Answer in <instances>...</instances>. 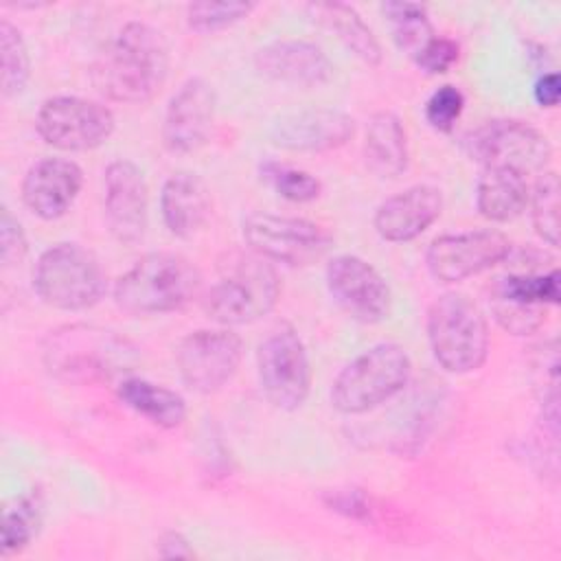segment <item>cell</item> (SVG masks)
Here are the masks:
<instances>
[{
    "label": "cell",
    "instance_id": "6da1fadb",
    "mask_svg": "<svg viewBox=\"0 0 561 561\" xmlns=\"http://www.w3.org/2000/svg\"><path fill=\"white\" fill-rule=\"evenodd\" d=\"M169 75V44L147 22H127L94 64V83L112 101L147 103Z\"/></svg>",
    "mask_w": 561,
    "mask_h": 561
},
{
    "label": "cell",
    "instance_id": "7a4b0ae2",
    "mask_svg": "<svg viewBox=\"0 0 561 561\" xmlns=\"http://www.w3.org/2000/svg\"><path fill=\"white\" fill-rule=\"evenodd\" d=\"M199 289L202 274L186 256L149 252L116 280L114 300L131 316H156L186 307Z\"/></svg>",
    "mask_w": 561,
    "mask_h": 561
},
{
    "label": "cell",
    "instance_id": "3957f363",
    "mask_svg": "<svg viewBox=\"0 0 561 561\" xmlns=\"http://www.w3.org/2000/svg\"><path fill=\"white\" fill-rule=\"evenodd\" d=\"M280 296V280L272 263L256 252H230L219 261L204 309L226 327L250 324L270 313Z\"/></svg>",
    "mask_w": 561,
    "mask_h": 561
},
{
    "label": "cell",
    "instance_id": "277c9868",
    "mask_svg": "<svg viewBox=\"0 0 561 561\" xmlns=\"http://www.w3.org/2000/svg\"><path fill=\"white\" fill-rule=\"evenodd\" d=\"M136 348L118 333L94 324H68L44 342L46 368L68 381H101L129 370Z\"/></svg>",
    "mask_w": 561,
    "mask_h": 561
},
{
    "label": "cell",
    "instance_id": "5b68a950",
    "mask_svg": "<svg viewBox=\"0 0 561 561\" xmlns=\"http://www.w3.org/2000/svg\"><path fill=\"white\" fill-rule=\"evenodd\" d=\"M427 340L434 359L449 373L478 370L489 355V324L465 294L447 291L427 311Z\"/></svg>",
    "mask_w": 561,
    "mask_h": 561
},
{
    "label": "cell",
    "instance_id": "8992f818",
    "mask_svg": "<svg viewBox=\"0 0 561 561\" xmlns=\"http://www.w3.org/2000/svg\"><path fill=\"white\" fill-rule=\"evenodd\" d=\"M412 362L403 346L383 342L351 359L331 386V405L342 414H364L403 390Z\"/></svg>",
    "mask_w": 561,
    "mask_h": 561
},
{
    "label": "cell",
    "instance_id": "52a82bcc",
    "mask_svg": "<svg viewBox=\"0 0 561 561\" xmlns=\"http://www.w3.org/2000/svg\"><path fill=\"white\" fill-rule=\"evenodd\" d=\"M33 287L46 305L64 311H81L103 298L107 276L94 252L66 241L39 254L33 270Z\"/></svg>",
    "mask_w": 561,
    "mask_h": 561
},
{
    "label": "cell",
    "instance_id": "ba28073f",
    "mask_svg": "<svg viewBox=\"0 0 561 561\" xmlns=\"http://www.w3.org/2000/svg\"><path fill=\"white\" fill-rule=\"evenodd\" d=\"M471 160L484 167H502L522 175L541 173L550 160L548 138L524 121L495 118L465 136Z\"/></svg>",
    "mask_w": 561,
    "mask_h": 561
},
{
    "label": "cell",
    "instance_id": "9c48e42d",
    "mask_svg": "<svg viewBox=\"0 0 561 561\" xmlns=\"http://www.w3.org/2000/svg\"><path fill=\"white\" fill-rule=\"evenodd\" d=\"M259 381L265 399L278 410H298L311 386V368L302 340L289 324L267 333L256 351Z\"/></svg>",
    "mask_w": 561,
    "mask_h": 561
},
{
    "label": "cell",
    "instance_id": "30bf717a",
    "mask_svg": "<svg viewBox=\"0 0 561 561\" xmlns=\"http://www.w3.org/2000/svg\"><path fill=\"white\" fill-rule=\"evenodd\" d=\"M243 239L259 256L285 265L316 263L333 243L331 234L309 219L263 210L243 219Z\"/></svg>",
    "mask_w": 561,
    "mask_h": 561
},
{
    "label": "cell",
    "instance_id": "8fae6325",
    "mask_svg": "<svg viewBox=\"0 0 561 561\" xmlns=\"http://www.w3.org/2000/svg\"><path fill=\"white\" fill-rule=\"evenodd\" d=\"M42 140L61 151H90L114 131V114L99 101L83 96H50L35 118Z\"/></svg>",
    "mask_w": 561,
    "mask_h": 561
},
{
    "label": "cell",
    "instance_id": "7c38bea8",
    "mask_svg": "<svg viewBox=\"0 0 561 561\" xmlns=\"http://www.w3.org/2000/svg\"><path fill=\"white\" fill-rule=\"evenodd\" d=\"M241 357L243 342L230 329L193 331L180 342L175 353L182 381L199 394L224 388L237 373Z\"/></svg>",
    "mask_w": 561,
    "mask_h": 561
},
{
    "label": "cell",
    "instance_id": "4fadbf2b",
    "mask_svg": "<svg viewBox=\"0 0 561 561\" xmlns=\"http://www.w3.org/2000/svg\"><path fill=\"white\" fill-rule=\"evenodd\" d=\"M511 254V241L500 230H467L436 237L425 254L430 274L440 283H460Z\"/></svg>",
    "mask_w": 561,
    "mask_h": 561
},
{
    "label": "cell",
    "instance_id": "5bb4252c",
    "mask_svg": "<svg viewBox=\"0 0 561 561\" xmlns=\"http://www.w3.org/2000/svg\"><path fill=\"white\" fill-rule=\"evenodd\" d=\"M327 287L335 305L357 322L375 324L390 313L388 283L370 263L355 254H340L329 261Z\"/></svg>",
    "mask_w": 561,
    "mask_h": 561
},
{
    "label": "cell",
    "instance_id": "9a60e30c",
    "mask_svg": "<svg viewBox=\"0 0 561 561\" xmlns=\"http://www.w3.org/2000/svg\"><path fill=\"white\" fill-rule=\"evenodd\" d=\"M215 121V92L202 77L186 79L167 105L162 142L171 153H193L210 138Z\"/></svg>",
    "mask_w": 561,
    "mask_h": 561
},
{
    "label": "cell",
    "instance_id": "2e32d148",
    "mask_svg": "<svg viewBox=\"0 0 561 561\" xmlns=\"http://www.w3.org/2000/svg\"><path fill=\"white\" fill-rule=\"evenodd\" d=\"M103 204L110 232L121 243H138L147 230V184L129 160H114L103 178Z\"/></svg>",
    "mask_w": 561,
    "mask_h": 561
},
{
    "label": "cell",
    "instance_id": "e0dca14e",
    "mask_svg": "<svg viewBox=\"0 0 561 561\" xmlns=\"http://www.w3.org/2000/svg\"><path fill=\"white\" fill-rule=\"evenodd\" d=\"M353 134L355 121L333 107L291 112L270 127L272 142L289 151H329L348 142Z\"/></svg>",
    "mask_w": 561,
    "mask_h": 561
},
{
    "label": "cell",
    "instance_id": "ac0fdd59",
    "mask_svg": "<svg viewBox=\"0 0 561 561\" xmlns=\"http://www.w3.org/2000/svg\"><path fill=\"white\" fill-rule=\"evenodd\" d=\"M83 184V171L66 158L35 162L22 180V202L39 219L53 221L70 210Z\"/></svg>",
    "mask_w": 561,
    "mask_h": 561
},
{
    "label": "cell",
    "instance_id": "d6986e66",
    "mask_svg": "<svg viewBox=\"0 0 561 561\" xmlns=\"http://www.w3.org/2000/svg\"><path fill=\"white\" fill-rule=\"evenodd\" d=\"M254 66L263 77L296 88L322 85L333 75L327 53L307 39L272 42L256 50Z\"/></svg>",
    "mask_w": 561,
    "mask_h": 561
},
{
    "label": "cell",
    "instance_id": "ffe728a7",
    "mask_svg": "<svg viewBox=\"0 0 561 561\" xmlns=\"http://www.w3.org/2000/svg\"><path fill=\"white\" fill-rule=\"evenodd\" d=\"M443 210V195L436 186L416 184L379 204L375 230L381 239L403 243L425 232Z\"/></svg>",
    "mask_w": 561,
    "mask_h": 561
},
{
    "label": "cell",
    "instance_id": "44dd1931",
    "mask_svg": "<svg viewBox=\"0 0 561 561\" xmlns=\"http://www.w3.org/2000/svg\"><path fill=\"white\" fill-rule=\"evenodd\" d=\"M210 191L193 171L173 173L160 193L162 221L180 239L193 237L210 215Z\"/></svg>",
    "mask_w": 561,
    "mask_h": 561
},
{
    "label": "cell",
    "instance_id": "7402d4cb",
    "mask_svg": "<svg viewBox=\"0 0 561 561\" xmlns=\"http://www.w3.org/2000/svg\"><path fill=\"white\" fill-rule=\"evenodd\" d=\"M526 175L513 169L484 167L476 188V204L482 217L491 221H508L522 215L528 204Z\"/></svg>",
    "mask_w": 561,
    "mask_h": 561
},
{
    "label": "cell",
    "instance_id": "603a6c76",
    "mask_svg": "<svg viewBox=\"0 0 561 561\" xmlns=\"http://www.w3.org/2000/svg\"><path fill=\"white\" fill-rule=\"evenodd\" d=\"M364 156L379 178H399L408 169V138L397 114L377 112L368 121Z\"/></svg>",
    "mask_w": 561,
    "mask_h": 561
},
{
    "label": "cell",
    "instance_id": "cb8c5ba5",
    "mask_svg": "<svg viewBox=\"0 0 561 561\" xmlns=\"http://www.w3.org/2000/svg\"><path fill=\"white\" fill-rule=\"evenodd\" d=\"M118 399L136 414L145 416L158 427L171 430L184 423L186 403L184 399L164 386L151 383L140 377H125L116 388Z\"/></svg>",
    "mask_w": 561,
    "mask_h": 561
},
{
    "label": "cell",
    "instance_id": "d4e9b609",
    "mask_svg": "<svg viewBox=\"0 0 561 561\" xmlns=\"http://www.w3.org/2000/svg\"><path fill=\"white\" fill-rule=\"evenodd\" d=\"M309 11L313 20L333 31L362 61L368 66H377L381 61V46L355 7L344 2H318L309 4Z\"/></svg>",
    "mask_w": 561,
    "mask_h": 561
},
{
    "label": "cell",
    "instance_id": "484cf974",
    "mask_svg": "<svg viewBox=\"0 0 561 561\" xmlns=\"http://www.w3.org/2000/svg\"><path fill=\"white\" fill-rule=\"evenodd\" d=\"M44 502L37 491L15 497L2 515V552L13 554L24 550L39 530Z\"/></svg>",
    "mask_w": 561,
    "mask_h": 561
},
{
    "label": "cell",
    "instance_id": "4316f807",
    "mask_svg": "<svg viewBox=\"0 0 561 561\" xmlns=\"http://www.w3.org/2000/svg\"><path fill=\"white\" fill-rule=\"evenodd\" d=\"M559 283L561 280L557 270L548 274H508L504 278H497L491 296L526 307H546L559 302Z\"/></svg>",
    "mask_w": 561,
    "mask_h": 561
},
{
    "label": "cell",
    "instance_id": "83f0119b",
    "mask_svg": "<svg viewBox=\"0 0 561 561\" xmlns=\"http://www.w3.org/2000/svg\"><path fill=\"white\" fill-rule=\"evenodd\" d=\"M381 11L392 28L394 44L414 57L432 37L434 28L427 9L416 2H383Z\"/></svg>",
    "mask_w": 561,
    "mask_h": 561
},
{
    "label": "cell",
    "instance_id": "f1b7e54d",
    "mask_svg": "<svg viewBox=\"0 0 561 561\" xmlns=\"http://www.w3.org/2000/svg\"><path fill=\"white\" fill-rule=\"evenodd\" d=\"M530 219L535 232L552 248L559 245V178L554 171H541L530 195Z\"/></svg>",
    "mask_w": 561,
    "mask_h": 561
},
{
    "label": "cell",
    "instance_id": "f546056e",
    "mask_svg": "<svg viewBox=\"0 0 561 561\" xmlns=\"http://www.w3.org/2000/svg\"><path fill=\"white\" fill-rule=\"evenodd\" d=\"M0 57H2V94L18 96L31 77V57L20 31L9 22H0Z\"/></svg>",
    "mask_w": 561,
    "mask_h": 561
},
{
    "label": "cell",
    "instance_id": "4dcf8cb0",
    "mask_svg": "<svg viewBox=\"0 0 561 561\" xmlns=\"http://www.w3.org/2000/svg\"><path fill=\"white\" fill-rule=\"evenodd\" d=\"M261 175L274 186V191L289 199V202H311L320 195V182L302 171V169H294L287 164H278V162H263L261 164Z\"/></svg>",
    "mask_w": 561,
    "mask_h": 561
},
{
    "label": "cell",
    "instance_id": "1f68e13d",
    "mask_svg": "<svg viewBox=\"0 0 561 561\" xmlns=\"http://www.w3.org/2000/svg\"><path fill=\"white\" fill-rule=\"evenodd\" d=\"M252 9V2H191L186 24L197 33H213L248 18Z\"/></svg>",
    "mask_w": 561,
    "mask_h": 561
},
{
    "label": "cell",
    "instance_id": "d6a6232c",
    "mask_svg": "<svg viewBox=\"0 0 561 561\" xmlns=\"http://www.w3.org/2000/svg\"><path fill=\"white\" fill-rule=\"evenodd\" d=\"M465 107V96L456 85H440L425 103V121L438 131H451Z\"/></svg>",
    "mask_w": 561,
    "mask_h": 561
},
{
    "label": "cell",
    "instance_id": "836d02e7",
    "mask_svg": "<svg viewBox=\"0 0 561 561\" xmlns=\"http://www.w3.org/2000/svg\"><path fill=\"white\" fill-rule=\"evenodd\" d=\"M491 309L495 320L513 335H528L543 324L546 307H526L491 296Z\"/></svg>",
    "mask_w": 561,
    "mask_h": 561
},
{
    "label": "cell",
    "instance_id": "e575fe53",
    "mask_svg": "<svg viewBox=\"0 0 561 561\" xmlns=\"http://www.w3.org/2000/svg\"><path fill=\"white\" fill-rule=\"evenodd\" d=\"M416 66L430 75H440L447 72L456 59H458V44L449 37H438L434 35L414 57Z\"/></svg>",
    "mask_w": 561,
    "mask_h": 561
},
{
    "label": "cell",
    "instance_id": "d590c367",
    "mask_svg": "<svg viewBox=\"0 0 561 561\" xmlns=\"http://www.w3.org/2000/svg\"><path fill=\"white\" fill-rule=\"evenodd\" d=\"M28 243L24 237V230L20 221L9 213V208H2L0 213V259L4 267L18 265L26 256Z\"/></svg>",
    "mask_w": 561,
    "mask_h": 561
},
{
    "label": "cell",
    "instance_id": "8d00e7d4",
    "mask_svg": "<svg viewBox=\"0 0 561 561\" xmlns=\"http://www.w3.org/2000/svg\"><path fill=\"white\" fill-rule=\"evenodd\" d=\"M331 506L340 513L353 515V517H366L370 513V506L366 502V495L359 491H340L333 493L331 497Z\"/></svg>",
    "mask_w": 561,
    "mask_h": 561
},
{
    "label": "cell",
    "instance_id": "74e56055",
    "mask_svg": "<svg viewBox=\"0 0 561 561\" xmlns=\"http://www.w3.org/2000/svg\"><path fill=\"white\" fill-rule=\"evenodd\" d=\"M158 554L164 559H191L195 557L193 548L188 546L186 537L178 530H169L158 539Z\"/></svg>",
    "mask_w": 561,
    "mask_h": 561
},
{
    "label": "cell",
    "instance_id": "f35d334b",
    "mask_svg": "<svg viewBox=\"0 0 561 561\" xmlns=\"http://www.w3.org/2000/svg\"><path fill=\"white\" fill-rule=\"evenodd\" d=\"M559 96H561V79L557 72H548L535 83V99L541 107H554L559 103Z\"/></svg>",
    "mask_w": 561,
    "mask_h": 561
}]
</instances>
